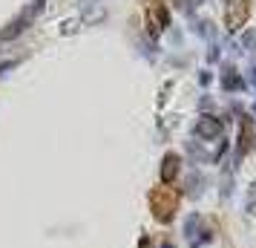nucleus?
<instances>
[{
    "label": "nucleus",
    "mask_w": 256,
    "mask_h": 248,
    "mask_svg": "<svg viewBox=\"0 0 256 248\" xmlns=\"http://www.w3.org/2000/svg\"><path fill=\"white\" fill-rule=\"evenodd\" d=\"M196 133L202 136V139H216L222 133V124L216 121V118H210V116H204L202 121H198V127H196Z\"/></svg>",
    "instance_id": "obj_4"
},
{
    "label": "nucleus",
    "mask_w": 256,
    "mask_h": 248,
    "mask_svg": "<svg viewBox=\"0 0 256 248\" xmlns=\"http://www.w3.org/2000/svg\"><path fill=\"white\" fill-rule=\"evenodd\" d=\"M178 165H182V159H178L176 153L164 156V162H162V179H164V182H173L176 173H178Z\"/></svg>",
    "instance_id": "obj_5"
},
{
    "label": "nucleus",
    "mask_w": 256,
    "mask_h": 248,
    "mask_svg": "<svg viewBox=\"0 0 256 248\" xmlns=\"http://www.w3.org/2000/svg\"><path fill=\"white\" fill-rule=\"evenodd\" d=\"M170 24V15L164 9L162 0H147V26H150V35H162V29Z\"/></svg>",
    "instance_id": "obj_3"
},
{
    "label": "nucleus",
    "mask_w": 256,
    "mask_h": 248,
    "mask_svg": "<svg viewBox=\"0 0 256 248\" xmlns=\"http://www.w3.org/2000/svg\"><path fill=\"white\" fill-rule=\"evenodd\" d=\"M150 208L158 222H170L178 211V190L173 188H156L150 193Z\"/></svg>",
    "instance_id": "obj_1"
},
{
    "label": "nucleus",
    "mask_w": 256,
    "mask_h": 248,
    "mask_svg": "<svg viewBox=\"0 0 256 248\" xmlns=\"http://www.w3.org/2000/svg\"><path fill=\"white\" fill-rule=\"evenodd\" d=\"M138 248H152V242H150V239H147V236H144V239H141V245Z\"/></svg>",
    "instance_id": "obj_7"
},
{
    "label": "nucleus",
    "mask_w": 256,
    "mask_h": 248,
    "mask_svg": "<svg viewBox=\"0 0 256 248\" xmlns=\"http://www.w3.org/2000/svg\"><path fill=\"white\" fill-rule=\"evenodd\" d=\"M248 15H250V3L248 0H228V12H224V24L230 32L242 29L248 24Z\"/></svg>",
    "instance_id": "obj_2"
},
{
    "label": "nucleus",
    "mask_w": 256,
    "mask_h": 248,
    "mask_svg": "<svg viewBox=\"0 0 256 248\" xmlns=\"http://www.w3.org/2000/svg\"><path fill=\"white\" fill-rule=\"evenodd\" d=\"M250 144V121H244V133H242V150Z\"/></svg>",
    "instance_id": "obj_6"
}]
</instances>
